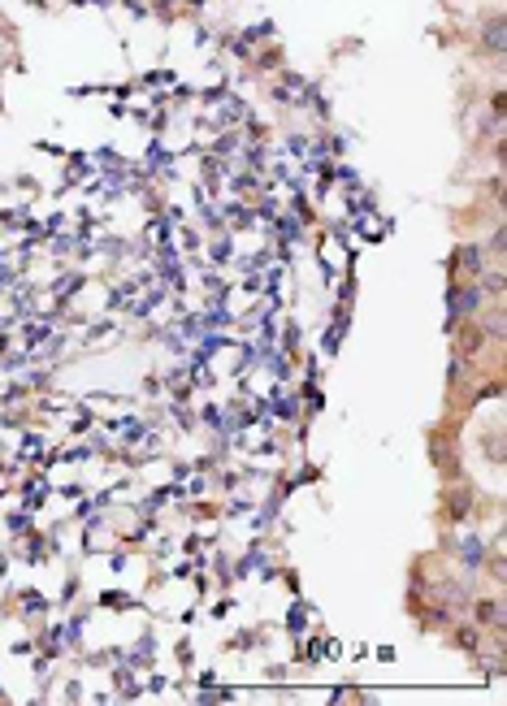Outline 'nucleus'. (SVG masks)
<instances>
[{"instance_id":"1","label":"nucleus","mask_w":507,"mask_h":706,"mask_svg":"<svg viewBox=\"0 0 507 706\" xmlns=\"http://www.w3.org/2000/svg\"><path fill=\"white\" fill-rule=\"evenodd\" d=\"M486 48H490V53H499V48H503V22L499 18L486 26Z\"/></svg>"}]
</instances>
